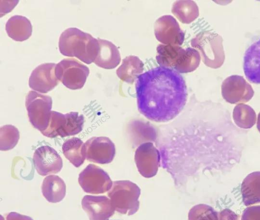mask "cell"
Returning <instances> with one entry per match:
<instances>
[{
    "label": "cell",
    "instance_id": "cell-1",
    "mask_svg": "<svg viewBox=\"0 0 260 220\" xmlns=\"http://www.w3.org/2000/svg\"><path fill=\"white\" fill-rule=\"evenodd\" d=\"M139 111L148 119L166 122L184 108L187 97L185 82L176 70L162 66L140 75L136 83Z\"/></svg>",
    "mask_w": 260,
    "mask_h": 220
},
{
    "label": "cell",
    "instance_id": "cell-2",
    "mask_svg": "<svg viewBox=\"0 0 260 220\" xmlns=\"http://www.w3.org/2000/svg\"><path fill=\"white\" fill-rule=\"evenodd\" d=\"M58 47L63 55L75 57L87 64L94 62L99 50L98 40L76 27L61 33Z\"/></svg>",
    "mask_w": 260,
    "mask_h": 220
},
{
    "label": "cell",
    "instance_id": "cell-3",
    "mask_svg": "<svg viewBox=\"0 0 260 220\" xmlns=\"http://www.w3.org/2000/svg\"><path fill=\"white\" fill-rule=\"evenodd\" d=\"M140 193L141 190L136 184L123 180L113 182L107 195L116 211L131 215L139 209Z\"/></svg>",
    "mask_w": 260,
    "mask_h": 220
},
{
    "label": "cell",
    "instance_id": "cell-4",
    "mask_svg": "<svg viewBox=\"0 0 260 220\" xmlns=\"http://www.w3.org/2000/svg\"><path fill=\"white\" fill-rule=\"evenodd\" d=\"M222 41V37L217 33L203 31L191 40V45L200 51L206 66L217 68L223 64L225 59Z\"/></svg>",
    "mask_w": 260,
    "mask_h": 220
},
{
    "label": "cell",
    "instance_id": "cell-5",
    "mask_svg": "<svg viewBox=\"0 0 260 220\" xmlns=\"http://www.w3.org/2000/svg\"><path fill=\"white\" fill-rule=\"evenodd\" d=\"M52 100L50 96L30 91L25 97V106L31 124L40 131L48 126Z\"/></svg>",
    "mask_w": 260,
    "mask_h": 220
},
{
    "label": "cell",
    "instance_id": "cell-6",
    "mask_svg": "<svg viewBox=\"0 0 260 220\" xmlns=\"http://www.w3.org/2000/svg\"><path fill=\"white\" fill-rule=\"evenodd\" d=\"M89 74V68L73 58L63 59L55 67V75L57 79L71 90L81 89Z\"/></svg>",
    "mask_w": 260,
    "mask_h": 220
},
{
    "label": "cell",
    "instance_id": "cell-7",
    "mask_svg": "<svg viewBox=\"0 0 260 220\" xmlns=\"http://www.w3.org/2000/svg\"><path fill=\"white\" fill-rule=\"evenodd\" d=\"M78 182L83 189L92 194H103L109 191L113 182L108 173L100 167L90 164L79 175Z\"/></svg>",
    "mask_w": 260,
    "mask_h": 220
},
{
    "label": "cell",
    "instance_id": "cell-8",
    "mask_svg": "<svg viewBox=\"0 0 260 220\" xmlns=\"http://www.w3.org/2000/svg\"><path fill=\"white\" fill-rule=\"evenodd\" d=\"M221 89L223 99L231 104L247 102L254 95L251 86L239 75L226 78L222 83Z\"/></svg>",
    "mask_w": 260,
    "mask_h": 220
},
{
    "label": "cell",
    "instance_id": "cell-9",
    "mask_svg": "<svg viewBox=\"0 0 260 220\" xmlns=\"http://www.w3.org/2000/svg\"><path fill=\"white\" fill-rule=\"evenodd\" d=\"M86 159L92 162L106 164L111 163L115 155V146L107 137H93L84 143Z\"/></svg>",
    "mask_w": 260,
    "mask_h": 220
},
{
    "label": "cell",
    "instance_id": "cell-10",
    "mask_svg": "<svg viewBox=\"0 0 260 220\" xmlns=\"http://www.w3.org/2000/svg\"><path fill=\"white\" fill-rule=\"evenodd\" d=\"M154 29L156 39L164 45L181 46L184 42V32L171 15L159 17L154 23Z\"/></svg>",
    "mask_w": 260,
    "mask_h": 220
},
{
    "label": "cell",
    "instance_id": "cell-11",
    "mask_svg": "<svg viewBox=\"0 0 260 220\" xmlns=\"http://www.w3.org/2000/svg\"><path fill=\"white\" fill-rule=\"evenodd\" d=\"M135 160L139 173L146 178L155 176L160 163L158 150L150 142L142 143L135 152Z\"/></svg>",
    "mask_w": 260,
    "mask_h": 220
},
{
    "label": "cell",
    "instance_id": "cell-12",
    "mask_svg": "<svg viewBox=\"0 0 260 220\" xmlns=\"http://www.w3.org/2000/svg\"><path fill=\"white\" fill-rule=\"evenodd\" d=\"M33 161L36 170L42 176L57 173L63 166L59 155L49 145H43L36 150Z\"/></svg>",
    "mask_w": 260,
    "mask_h": 220
},
{
    "label": "cell",
    "instance_id": "cell-13",
    "mask_svg": "<svg viewBox=\"0 0 260 220\" xmlns=\"http://www.w3.org/2000/svg\"><path fill=\"white\" fill-rule=\"evenodd\" d=\"M56 65L54 63H45L36 67L29 78V87L42 93L54 89L59 82L55 75Z\"/></svg>",
    "mask_w": 260,
    "mask_h": 220
},
{
    "label": "cell",
    "instance_id": "cell-14",
    "mask_svg": "<svg viewBox=\"0 0 260 220\" xmlns=\"http://www.w3.org/2000/svg\"><path fill=\"white\" fill-rule=\"evenodd\" d=\"M81 205L89 220H108L115 210L110 199L106 196L85 195Z\"/></svg>",
    "mask_w": 260,
    "mask_h": 220
},
{
    "label": "cell",
    "instance_id": "cell-15",
    "mask_svg": "<svg viewBox=\"0 0 260 220\" xmlns=\"http://www.w3.org/2000/svg\"><path fill=\"white\" fill-rule=\"evenodd\" d=\"M243 69L249 82L260 84V38L252 44L245 51Z\"/></svg>",
    "mask_w": 260,
    "mask_h": 220
},
{
    "label": "cell",
    "instance_id": "cell-16",
    "mask_svg": "<svg viewBox=\"0 0 260 220\" xmlns=\"http://www.w3.org/2000/svg\"><path fill=\"white\" fill-rule=\"evenodd\" d=\"M99 50L94 63L105 69L115 68L121 60L120 53L117 47L111 42L99 39Z\"/></svg>",
    "mask_w": 260,
    "mask_h": 220
},
{
    "label": "cell",
    "instance_id": "cell-17",
    "mask_svg": "<svg viewBox=\"0 0 260 220\" xmlns=\"http://www.w3.org/2000/svg\"><path fill=\"white\" fill-rule=\"evenodd\" d=\"M6 30L8 36L12 39L15 41L23 42L31 36L32 25L26 17L15 15L7 21Z\"/></svg>",
    "mask_w": 260,
    "mask_h": 220
},
{
    "label": "cell",
    "instance_id": "cell-18",
    "mask_svg": "<svg viewBox=\"0 0 260 220\" xmlns=\"http://www.w3.org/2000/svg\"><path fill=\"white\" fill-rule=\"evenodd\" d=\"M41 188L43 196L51 203L59 202L66 196V185L63 179L57 175L46 176Z\"/></svg>",
    "mask_w": 260,
    "mask_h": 220
},
{
    "label": "cell",
    "instance_id": "cell-19",
    "mask_svg": "<svg viewBox=\"0 0 260 220\" xmlns=\"http://www.w3.org/2000/svg\"><path fill=\"white\" fill-rule=\"evenodd\" d=\"M241 192L245 206L260 203V171L252 172L244 179Z\"/></svg>",
    "mask_w": 260,
    "mask_h": 220
},
{
    "label": "cell",
    "instance_id": "cell-20",
    "mask_svg": "<svg viewBox=\"0 0 260 220\" xmlns=\"http://www.w3.org/2000/svg\"><path fill=\"white\" fill-rule=\"evenodd\" d=\"M144 70V63L136 56H126L117 69L116 74L122 81L132 84Z\"/></svg>",
    "mask_w": 260,
    "mask_h": 220
},
{
    "label": "cell",
    "instance_id": "cell-21",
    "mask_svg": "<svg viewBox=\"0 0 260 220\" xmlns=\"http://www.w3.org/2000/svg\"><path fill=\"white\" fill-rule=\"evenodd\" d=\"M200 61L198 51L190 47L181 48L173 69L181 73L191 72L198 68Z\"/></svg>",
    "mask_w": 260,
    "mask_h": 220
},
{
    "label": "cell",
    "instance_id": "cell-22",
    "mask_svg": "<svg viewBox=\"0 0 260 220\" xmlns=\"http://www.w3.org/2000/svg\"><path fill=\"white\" fill-rule=\"evenodd\" d=\"M65 157L76 167L82 165L85 159L84 143L79 138L72 137L66 140L62 146Z\"/></svg>",
    "mask_w": 260,
    "mask_h": 220
},
{
    "label": "cell",
    "instance_id": "cell-23",
    "mask_svg": "<svg viewBox=\"0 0 260 220\" xmlns=\"http://www.w3.org/2000/svg\"><path fill=\"white\" fill-rule=\"evenodd\" d=\"M172 13L183 23L193 22L199 15V8L193 1H177L174 3Z\"/></svg>",
    "mask_w": 260,
    "mask_h": 220
},
{
    "label": "cell",
    "instance_id": "cell-24",
    "mask_svg": "<svg viewBox=\"0 0 260 220\" xmlns=\"http://www.w3.org/2000/svg\"><path fill=\"white\" fill-rule=\"evenodd\" d=\"M233 117L235 124L244 129L251 128L255 124L256 119L253 109L243 103L239 104L234 107Z\"/></svg>",
    "mask_w": 260,
    "mask_h": 220
},
{
    "label": "cell",
    "instance_id": "cell-25",
    "mask_svg": "<svg viewBox=\"0 0 260 220\" xmlns=\"http://www.w3.org/2000/svg\"><path fill=\"white\" fill-rule=\"evenodd\" d=\"M66 121L60 136L63 137L75 135L80 133L83 129L84 118L82 114L78 112H71L65 114Z\"/></svg>",
    "mask_w": 260,
    "mask_h": 220
},
{
    "label": "cell",
    "instance_id": "cell-26",
    "mask_svg": "<svg viewBox=\"0 0 260 220\" xmlns=\"http://www.w3.org/2000/svg\"><path fill=\"white\" fill-rule=\"evenodd\" d=\"M19 139L18 129L12 125H6L0 128V150L7 151L13 149Z\"/></svg>",
    "mask_w": 260,
    "mask_h": 220
},
{
    "label": "cell",
    "instance_id": "cell-27",
    "mask_svg": "<svg viewBox=\"0 0 260 220\" xmlns=\"http://www.w3.org/2000/svg\"><path fill=\"white\" fill-rule=\"evenodd\" d=\"M66 121L65 114L54 111H52L48 126L44 131L41 132L42 134L50 138L59 136Z\"/></svg>",
    "mask_w": 260,
    "mask_h": 220
},
{
    "label": "cell",
    "instance_id": "cell-28",
    "mask_svg": "<svg viewBox=\"0 0 260 220\" xmlns=\"http://www.w3.org/2000/svg\"><path fill=\"white\" fill-rule=\"evenodd\" d=\"M188 216V220H218V212L209 205L200 204L190 209Z\"/></svg>",
    "mask_w": 260,
    "mask_h": 220
},
{
    "label": "cell",
    "instance_id": "cell-29",
    "mask_svg": "<svg viewBox=\"0 0 260 220\" xmlns=\"http://www.w3.org/2000/svg\"><path fill=\"white\" fill-rule=\"evenodd\" d=\"M241 220H260V205L246 208L243 212Z\"/></svg>",
    "mask_w": 260,
    "mask_h": 220
},
{
    "label": "cell",
    "instance_id": "cell-30",
    "mask_svg": "<svg viewBox=\"0 0 260 220\" xmlns=\"http://www.w3.org/2000/svg\"><path fill=\"white\" fill-rule=\"evenodd\" d=\"M218 220H240L239 215L229 208L218 213Z\"/></svg>",
    "mask_w": 260,
    "mask_h": 220
},
{
    "label": "cell",
    "instance_id": "cell-31",
    "mask_svg": "<svg viewBox=\"0 0 260 220\" xmlns=\"http://www.w3.org/2000/svg\"><path fill=\"white\" fill-rule=\"evenodd\" d=\"M6 220H34L30 216L22 215L16 212H11L6 216Z\"/></svg>",
    "mask_w": 260,
    "mask_h": 220
},
{
    "label": "cell",
    "instance_id": "cell-32",
    "mask_svg": "<svg viewBox=\"0 0 260 220\" xmlns=\"http://www.w3.org/2000/svg\"><path fill=\"white\" fill-rule=\"evenodd\" d=\"M257 128L260 132V113L258 114L257 117Z\"/></svg>",
    "mask_w": 260,
    "mask_h": 220
}]
</instances>
